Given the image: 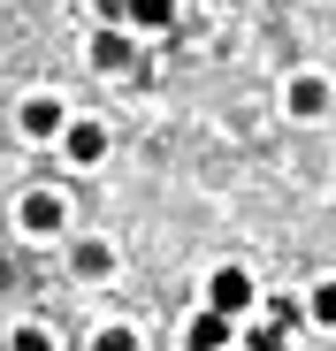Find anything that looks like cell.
<instances>
[{
    "mask_svg": "<svg viewBox=\"0 0 336 351\" xmlns=\"http://www.w3.org/2000/svg\"><path fill=\"white\" fill-rule=\"evenodd\" d=\"M252 298H260V290H252V275H245L237 260H230V267H214V275H206V313H221V321H237V313H245Z\"/></svg>",
    "mask_w": 336,
    "mask_h": 351,
    "instance_id": "cell-1",
    "label": "cell"
},
{
    "mask_svg": "<svg viewBox=\"0 0 336 351\" xmlns=\"http://www.w3.org/2000/svg\"><path fill=\"white\" fill-rule=\"evenodd\" d=\"M16 221H23V237H62V229H69V199L62 191H23Z\"/></svg>",
    "mask_w": 336,
    "mask_h": 351,
    "instance_id": "cell-2",
    "label": "cell"
},
{
    "mask_svg": "<svg viewBox=\"0 0 336 351\" xmlns=\"http://www.w3.org/2000/svg\"><path fill=\"white\" fill-rule=\"evenodd\" d=\"M16 130H23V138H62V130H69V107L53 99V92H31V99L16 107Z\"/></svg>",
    "mask_w": 336,
    "mask_h": 351,
    "instance_id": "cell-3",
    "label": "cell"
},
{
    "mask_svg": "<svg viewBox=\"0 0 336 351\" xmlns=\"http://www.w3.org/2000/svg\"><path fill=\"white\" fill-rule=\"evenodd\" d=\"M230 336H237V321H221V313H191L184 351H230Z\"/></svg>",
    "mask_w": 336,
    "mask_h": 351,
    "instance_id": "cell-4",
    "label": "cell"
},
{
    "mask_svg": "<svg viewBox=\"0 0 336 351\" xmlns=\"http://www.w3.org/2000/svg\"><path fill=\"white\" fill-rule=\"evenodd\" d=\"M62 153H69L77 168H92V160H107V130H99V123H69V130H62Z\"/></svg>",
    "mask_w": 336,
    "mask_h": 351,
    "instance_id": "cell-5",
    "label": "cell"
},
{
    "mask_svg": "<svg viewBox=\"0 0 336 351\" xmlns=\"http://www.w3.org/2000/svg\"><path fill=\"white\" fill-rule=\"evenodd\" d=\"M283 107L298 114V123H313V114L328 107V84H321V77H291V92H283Z\"/></svg>",
    "mask_w": 336,
    "mask_h": 351,
    "instance_id": "cell-6",
    "label": "cell"
},
{
    "mask_svg": "<svg viewBox=\"0 0 336 351\" xmlns=\"http://www.w3.org/2000/svg\"><path fill=\"white\" fill-rule=\"evenodd\" d=\"M123 23H138V31H168V23H176V0H130Z\"/></svg>",
    "mask_w": 336,
    "mask_h": 351,
    "instance_id": "cell-7",
    "label": "cell"
},
{
    "mask_svg": "<svg viewBox=\"0 0 336 351\" xmlns=\"http://www.w3.org/2000/svg\"><path fill=\"white\" fill-rule=\"evenodd\" d=\"M77 275H84V282H99V275H115V245H99V237H84V245H77Z\"/></svg>",
    "mask_w": 336,
    "mask_h": 351,
    "instance_id": "cell-8",
    "label": "cell"
},
{
    "mask_svg": "<svg viewBox=\"0 0 336 351\" xmlns=\"http://www.w3.org/2000/svg\"><path fill=\"white\" fill-rule=\"evenodd\" d=\"M92 69H130V38L123 31H99L92 38Z\"/></svg>",
    "mask_w": 336,
    "mask_h": 351,
    "instance_id": "cell-9",
    "label": "cell"
},
{
    "mask_svg": "<svg viewBox=\"0 0 336 351\" xmlns=\"http://www.w3.org/2000/svg\"><path fill=\"white\" fill-rule=\"evenodd\" d=\"M245 351H291V328H275V321H252V328H245Z\"/></svg>",
    "mask_w": 336,
    "mask_h": 351,
    "instance_id": "cell-10",
    "label": "cell"
},
{
    "mask_svg": "<svg viewBox=\"0 0 336 351\" xmlns=\"http://www.w3.org/2000/svg\"><path fill=\"white\" fill-rule=\"evenodd\" d=\"M92 351H138V328H130V321H107V328L92 336Z\"/></svg>",
    "mask_w": 336,
    "mask_h": 351,
    "instance_id": "cell-11",
    "label": "cell"
},
{
    "mask_svg": "<svg viewBox=\"0 0 336 351\" xmlns=\"http://www.w3.org/2000/svg\"><path fill=\"white\" fill-rule=\"evenodd\" d=\"M306 313H313L321 328H336V282H313V298H306Z\"/></svg>",
    "mask_w": 336,
    "mask_h": 351,
    "instance_id": "cell-12",
    "label": "cell"
},
{
    "mask_svg": "<svg viewBox=\"0 0 336 351\" xmlns=\"http://www.w3.org/2000/svg\"><path fill=\"white\" fill-rule=\"evenodd\" d=\"M8 351H53V336H46V328H38V321H23V328H16V336H8Z\"/></svg>",
    "mask_w": 336,
    "mask_h": 351,
    "instance_id": "cell-13",
    "label": "cell"
},
{
    "mask_svg": "<svg viewBox=\"0 0 336 351\" xmlns=\"http://www.w3.org/2000/svg\"><path fill=\"white\" fill-rule=\"evenodd\" d=\"M123 8H130V0H99V16H107V23H123Z\"/></svg>",
    "mask_w": 336,
    "mask_h": 351,
    "instance_id": "cell-14",
    "label": "cell"
}]
</instances>
